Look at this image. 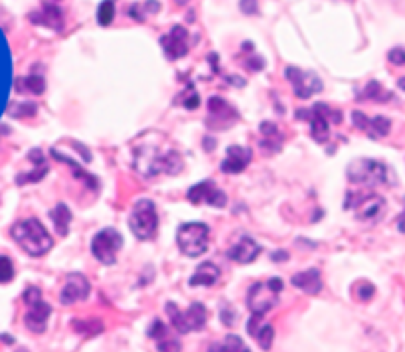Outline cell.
I'll list each match as a JSON object with an SVG mask.
<instances>
[{
    "label": "cell",
    "instance_id": "obj_1",
    "mask_svg": "<svg viewBox=\"0 0 405 352\" xmlns=\"http://www.w3.org/2000/svg\"><path fill=\"white\" fill-rule=\"evenodd\" d=\"M135 168L145 178H154L160 173L174 176L184 168V162L180 155L172 148L163 153L154 145H141L135 150Z\"/></svg>",
    "mask_w": 405,
    "mask_h": 352
},
{
    "label": "cell",
    "instance_id": "obj_2",
    "mask_svg": "<svg viewBox=\"0 0 405 352\" xmlns=\"http://www.w3.org/2000/svg\"><path fill=\"white\" fill-rule=\"evenodd\" d=\"M10 234L16 239V244L32 257H42L54 246V239L50 237L48 230L42 226V222L36 218L14 224Z\"/></svg>",
    "mask_w": 405,
    "mask_h": 352
},
{
    "label": "cell",
    "instance_id": "obj_3",
    "mask_svg": "<svg viewBox=\"0 0 405 352\" xmlns=\"http://www.w3.org/2000/svg\"><path fill=\"white\" fill-rule=\"evenodd\" d=\"M346 175L352 184H362V186H377V184L390 182L388 166L374 159H358V161L350 162Z\"/></svg>",
    "mask_w": 405,
    "mask_h": 352
},
{
    "label": "cell",
    "instance_id": "obj_4",
    "mask_svg": "<svg viewBox=\"0 0 405 352\" xmlns=\"http://www.w3.org/2000/svg\"><path fill=\"white\" fill-rule=\"evenodd\" d=\"M283 279L273 277L265 283H253L247 291V307L251 315H265L279 303V295L283 291Z\"/></svg>",
    "mask_w": 405,
    "mask_h": 352
},
{
    "label": "cell",
    "instance_id": "obj_5",
    "mask_svg": "<svg viewBox=\"0 0 405 352\" xmlns=\"http://www.w3.org/2000/svg\"><path fill=\"white\" fill-rule=\"evenodd\" d=\"M166 313L170 317V323L172 326L182 333V335H188V333H194V331H202L206 326V317H208V311L202 303H192L186 311H180L176 303H166Z\"/></svg>",
    "mask_w": 405,
    "mask_h": 352
},
{
    "label": "cell",
    "instance_id": "obj_6",
    "mask_svg": "<svg viewBox=\"0 0 405 352\" xmlns=\"http://www.w3.org/2000/svg\"><path fill=\"white\" fill-rule=\"evenodd\" d=\"M208 235L210 228L202 222H188L182 224L176 234L178 248L188 257H200L202 253L208 251Z\"/></svg>",
    "mask_w": 405,
    "mask_h": 352
},
{
    "label": "cell",
    "instance_id": "obj_7",
    "mask_svg": "<svg viewBox=\"0 0 405 352\" xmlns=\"http://www.w3.org/2000/svg\"><path fill=\"white\" fill-rule=\"evenodd\" d=\"M297 119L311 121V133H313L316 143H320V145H324L331 137V119L334 123L342 121L338 111H332L326 103H316L313 109H299Z\"/></svg>",
    "mask_w": 405,
    "mask_h": 352
},
{
    "label": "cell",
    "instance_id": "obj_8",
    "mask_svg": "<svg viewBox=\"0 0 405 352\" xmlns=\"http://www.w3.org/2000/svg\"><path fill=\"white\" fill-rule=\"evenodd\" d=\"M131 232L143 239L149 242L158 232V214H156V206L152 200H138L133 208V214L129 218Z\"/></svg>",
    "mask_w": 405,
    "mask_h": 352
},
{
    "label": "cell",
    "instance_id": "obj_9",
    "mask_svg": "<svg viewBox=\"0 0 405 352\" xmlns=\"http://www.w3.org/2000/svg\"><path fill=\"white\" fill-rule=\"evenodd\" d=\"M24 303L28 307V313L24 317V323L32 333L42 335L48 326V319L52 315V307L42 299V291L38 287H28L24 291Z\"/></svg>",
    "mask_w": 405,
    "mask_h": 352
},
{
    "label": "cell",
    "instance_id": "obj_10",
    "mask_svg": "<svg viewBox=\"0 0 405 352\" xmlns=\"http://www.w3.org/2000/svg\"><path fill=\"white\" fill-rule=\"evenodd\" d=\"M123 248V235L115 228H105L91 239V251L101 264L113 265L117 262V251Z\"/></svg>",
    "mask_w": 405,
    "mask_h": 352
},
{
    "label": "cell",
    "instance_id": "obj_11",
    "mask_svg": "<svg viewBox=\"0 0 405 352\" xmlns=\"http://www.w3.org/2000/svg\"><path fill=\"white\" fill-rule=\"evenodd\" d=\"M287 79L291 81V86L295 89V95L300 99H309L313 93H318L322 89L320 79L313 72H302L299 68H287L285 70Z\"/></svg>",
    "mask_w": 405,
    "mask_h": 352
},
{
    "label": "cell",
    "instance_id": "obj_12",
    "mask_svg": "<svg viewBox=\"0 0 405 352\" xmlns=\"http://www.w3.org/2000/svg\"><path fill=\"white\" fill-rule=\"evenodd\" d=\"M188 200L192 204H210L214 208H224L227 204V196L224 192L220 190L211 180H204V182H198L196 186H192L188 190Z\"/></svg>",
    "mask_w": 405,
    "mask_h": 352
},
{
    "label": "cell",
    "instance_id": "obj_13",
    "mask_svg": "<svg viewBox=\"0 0 405 352\" xmlns=\"http://www.w3.org/2000/svg\"><path fill=\"white\" fill-rule=\"evenodd\" d=\"M91 285L81 273H68L65 285L61 287L60 301L63 305H74L77 301H85L90 297Z\"/></svg>",
    "mask_w": 405,
    "mask_h": 352
},
{
    "label": "cell",
    "instance_id": "obj_14",
    "mask_svg": "<svg viewBox=\"0 0 405 352\" xmlns=\"http://www.w3.org/2000/svg\"><path fill=\"white\" fill-rule=\"evenodd\" d=\"M356 208V218L364 224H375L377 220L384 218L386 214V200L377 194H368L360 198L356 204L352 206Z\"/></svg>",
    "mask_w": 405,
    "mask_h": 352
},
{
    "label": "cell",
    "instance_id": "obj_15",
    "mask_svg": "<svg viewBox=\"0 0 405 352\" xmlns=\"http://www.w3.org/2000/svg\"><path fill=\"white\" fill-rule=\"evenodd\" d=\"M160 44L165 48L168 59H180L188 54V32L182 26H174L166 36H163Z\"/></svg>",
    "mask_w": 405,
    "mask_h": 352
},
{
    "label": "cell",
    "instance_id": "obj_16",
    "mask_svg": "<svg viewBox=\"0 0 405 352\" xmlns=\"http://www.w3.org/2000/svg\"><path fill=\"white\" fill-rule=\"evenodd\" d=\"M152 340H156V349L158 352H180L182 351V342L180 338L176 335L170 333V329L166 326L163 321H152V324L149 326V333H147Z\"/></svg>",
    "mask_w": 405,
    "mask_h": 352
},
{
    "label": "cell",
    "instance_id": "obj_17",
    "mask_svg": "<svg viewBox=\"0 0 405 352\" xmlns=\"http://www.w3.org/2000/svg\"><path fill=\"white\" fill-rule=\"evenodd\" d=\"M261 251V246L257 244L256 239L251 235H241L240 239L229 248L227 251V257L236 264H251L256 262V257Z\"/></svg>",
    "mask_w": 405,
    "mask_h": 352
},
{
    "label": "cell",
    "instance_id": "obj_18",
    "mask_svg": "<svg viewBox=\"0 0 405 352\" xmlns=\"http://www.w3.org/2000/svg\"><path fill=\"white\" fill-rule=\"evenodd\" d=\"M251 161V150L240 145H231L227 148L224 162H222V170L227 175H240L247 168V164Z\"/></svg>",
    "mask_w": 405,
    "mask_h": 352
},
{
    "label": "cell",
    "instance_id": "obj_19",
    "mask_svg": "<svg viewBox=\"0 0 405 352\" xmlns=\"http://www.w3.org/2000/svg\"><path fill=\"white\" fill-rule=\"evenodd\" d=\"M352 119H354V125L362 129V131H366L372 139H382V137H386L391 129V123L390 119L386 117H374V119H368L364 113L360 111H354L352 113Z\"/></svg>",
    "mask_w": 405,
    "mask_h": 352
},
{
    "label": "cell",
    "instance_id": "obj_20",
    "mask_svg": "<svg viewBox=\"0 0 405 352\" xmlns=\"http://www.w3.org/2000/svg\"><path fill=\"white\" fill-rule=\"evenodd\" d=\"M247 333H249V337L256 338L257 344L263 351H271L273 338H275V331H273L271 324L263 323V315H251V319L247 321Z\"/></svg>",
    "mask_w": 405,
    "mask_h": 352
},
{
    "label": "cell",
    "instance_id": "obj_21",
    "mask_svg": "<svg viewBox=\"0 0 405 352\" xmlns=\"http://www.w3.org/2000/svg\"><path fill=\"white\" fill-rule=\"evenodd\" d=\"M30 20L34 24H44V26L56 30V32H60L63 28V12L56 4H44L40 12L30 14Z\"/></svg>",
    "mask_w": 405,
    "mask_h": 352
},
{
    "label": "cell",
    "instance_id": "obj_22",
    "mask_svg": "<svg viewBox=\"0 0 405 352\" xmlns=\"http://www.w3.org/2000/svg\"><path fill=\"white\" fill-rule=\"evenodd\" d=\"M291 283L304 291L309 295H318L320 289H322V279H320V271L318 269H307V271H300L297 275H293Z\"/></svg>",
    "mask_w": 405,
    "mask_h": 352
},
{
    "label": "cell",
    "instance_id": "obj_23",
    "mask_svg": "<svg viewBox=\"0 0 405 352\" xmlns=\"http://www.w3.org/2000/svg\"><path fill=\"white\" fill-rule=\"evenodd\" d=\"M218 279H220V267L211 262H204L202 265H198L196 273L190 277V287H198V285L210 287L214 283H218Z\"/></svg>",
    "mask_w": 405,
    "mask_h": 352
},
{
    "label": "cell",
    "instance_id": "obj_24",
    "mask_svg": "<svg viewBox=\"0 0 405 352\" xmlns=\"http://www.w3.org/2000/svg\"><path fill=\"white\" fill-rule=\"evenodd\" d=\"M52 220L56 224V232L60 235H68L70 232V222H72V212L65 204H58L50 212Z\"/></svg>",
    "mask_w": 405,
    "mask_h": 352
},
{
    "label": "cell",
    "instance_id": "obj_25",
    "mask_svg": "<svg viewBox=\"0 0 405 352\" xmlns=\"http://www.w3.org/2000/svg\"><path fill=\"white\" fill-rule=\"evenodd\" d=\"M210 352H251L238 335H227L222 342L211 344Z\"/></svg>",
    "mask_w": 405,
    "mask_h": 352
},
{
    "label": "cell",
    "instance_id": "obj_26",
    "mask_svg": "<svg viewBox=\"0 0 405 352\" xmlns=\"http://www.w3.org/2000/svg\"><path fill=\"white\" fill-rule=\"evenodd\" d=\"M16 88H18V91H30L34 95H40V93H44L45 81L44 77H40V75H30V77L18 79Z\"/></svg>",
    "mask_w": 405,
    "mask_h": 352
},
{
    "label": "cell",
    "instance_id": "obj_27",
    "mask_svg": "<svg viewBox=\"0 0 405 352\" xmlns=\"http://www.w3.org/2000/svg\"><path fill=\"white\" fill-rule=\"evenodd\" d=\"M97 18H99V24L101 26H109L115 18V2L113 0H103L99 4V10H97Z\"/></svg>",
    "mask_w": 405,
    "mask_h": 352
},
{
    "label": "cell",
    "instance_id": "obj_28",
    "mask_svg": "<svg viewBox=\"0 0 405 352\" xmlns=\"http://www.w3.org/2000/svg\"><path fill=\"white\" fill-rule=\"evenodd\" d=\"M12 279H14V265L6 255H0V283H8Z\"/></svg>",
    "mask_w": 405,
    "mask_h": 352
},
{
    "label": "cell",
    "instance_id": "obj_29",
    "mask_svg": "<svg viewBox=\"0 0 405 352\" xmlns=\"http://www.w3.org/2000/svg\"><path fill=\"white\" fill-rule=\"evenodd\" d=\"M36 113V105L34 103H16L10 107V115L12 117H32Z\"/></svg>",
    "mask_w": 405,
    "mask_h": 352
},
{
    "label": "cell",
    "instance_id": "obj_30",
    "mask_svg": "<svg viewBox=\"0 0 405 352\" xmlns=\"http://www.w3.org/2000/svg\"><path fill=\"white\" fill-rule=\"evenodd\" d=\"M380 95H384V97H388V99H390V93H384V91H382V86H380L377 81H370V86H368L366 91H364V97H368V99H375V101H377V99H380V101H384Z\"/></svg>",
    "mask_w": 405,
    "mask_h": 352
},
{
    "label": "cell",
    "instance_id": "obj_31",
    "mask_svg": "<svg viewBox=\"0 0 405 352\" xmlns=\"http://www.w3.org/2000/svg\"><path fill=\"white\" fill-rule=\"evenodd\" d=\"M374 285L368 283V281H362V283L356 285V295H358V299H362V301H370V299L374 297Z\"/></svg>",
    "mask_w": 405,
    "mask_h": 352
},
{
    "label": "cell",
    "instance_id": "obj_32",
    "mask_svg": "<svg viewBox=\"0 0 405 352\" xmlns=\"http://www.w3.org/2000/svg\"><path fill=\"white\" fill-rule=\"evenodd\" d=\"M261 133L267 135V137H281V133L277 131V127H275L273 123H263V125H261ZM267 145H275L277 148L281 147V145H277V143H273V141H263V148L267 147Z\"/></svg>",
    "mask_w": 405,
    "mask_h": 352
},
{
    "label": "cell",
    "instance_id": "obj_33",
    "mask_svg": "<svg viewBox=\"0 0 405 352\" xmlns=\"http://www.w3.org/2000/svg\"><path fill=\"white\" fill-rule=\"evenodd\" d=\"M220 315H222V321H224L225 326H231V324H236V321H238V319H236V317H238V313L229 307V305H224Z\"/></svg>",
    "mask_w": 405,
    "mask_h": 352
},
{
    "label": "cell",
    "instance_id": "obj_34",
    "mask_svg": "<svg viewBox=\"0 0 405 352\" xmlns=\"http://www.w3.org/2000/svg\"><path fill=\"white\" fill-rule=\"evenodd\" d=\"M388 58H390L391 63H395V66H404L405 63V50H402V48H395V50H391Z\"/></svg>",
    "mask_w": 405,
    "mask_h": 352
},
{
    "label": "cell",
    "instance_id": "obj_35",
    "mask_svg": "<svg viewBox=\"0 0 405 352\" xmlns=\"http://www.w3.org/2000/svg\"><path fill=\"white\" fill-rule=\"evenodd\" d=\"M241 10H243L245 14H256L257 0H241Z\"/></svg>",
    "mask_w": 405,
    "mask_h": 352
},
{
    "label": "cell",
    "instance_id": "obj_36",
    "mask_svg": "<svg viewBox=\"0 0 405 352\" xmlns=\"http://www.w3.org/2000/svg\"><path fill=\"white\" fill-rule=\"evenodd\" d=\"M273 260H275V262H279V260H287V253L285 251H283V253H281V251H277V253L273 255Z\"/></svg>",
    "mask_w": 405,
    "mask_h": 352
},
{
    "label": "cell",
    "instance_id": "obj_37",
    "mask_svg": "<svg viewBox=\"0 0 405 352\" xmlns=\"http://www.w3.org/2000/svg\"><path fill=\"white\" fill-rule=\"evenodd\" d=\"M397 224H399V226H397V228H399V232H404L405 234V218H402V220L397 222Z\"/></svg>",
    "mask_w": 405,
    "mask_h": 352
},
{
    "label": "cell",
    "instance_id": "obj_38",
    "mask_svg": "<svg viewBox=\"0 0 405 352\" xmlns=\"http://www.w3.org/2000/svg\"><path fill=\"white\" fill-rule=\"evenodd\" d=\"M399 88L405 91V77H402V79H399Z\"/></svg>",
    "mask_w": 405,
    "mask_h": 352
}]
</instances>
